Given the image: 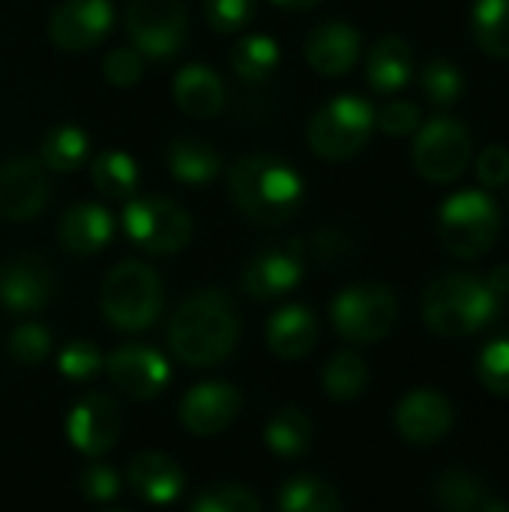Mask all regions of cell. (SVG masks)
Instances as JSON below:
<instances>
[{"label": "cell", "mask_w": 509, "mask_h": 512, "mask_svg": "<svg viewBox=\"0 0 509 512\" xmlns=\"http://www.w3.org/2000/svg\"><path fill=\"white\" fill-rule=\"evenodd\" d=\"M240 339V321L234 303L219 288H204L189 294L171 324H168V345L171 354L195 369H207L222 363Z\"/></svg>", "instance_id": "1"}, {"label": "cell", "mask_w": 509, "mask_h": 512, "mask_svg": "<svg viewBox=\"0 0 509 512\" xmlns=\"http://www.w3.org/2000/svg\"><path fill=\"white\" fill-rule=\"evenodd\" d=\"M228 189L234 207L255 225H279L291 219L303 201L300 174L270 153H252L234 162Z\"/></svg>", "instance_id": "2"}, {"label": "cell", "mask_w": 509, "mask_h": 512, "mask_svg": "<svg viewBox=\"0 0 509 512\" xmlns=\"http://www.w3.org/2000/svg\"><path fill=\"white\" fill-rule=\"evenodd\" d=\"M498 315V294L489 282L468 273H447L426 288L423 318L444 339H462L483 330Z\"/></svg>", "instance_id": "3"}, {"label": "cell", "mask_w": 509, "mask_h": 512, "mask_svg": "<svg viewBox=\"0 0 509 512\" xmlns=\"http://www.w3.org/2000/svg\"><path fill=\"white\" fill-rule=\"evenodd\" d=\"M99 306L114 330H147L162 312V282L153 267L141 261H123L105 276Z\"/></svg>", "instance_id": "4"}, {"label": "cell", "mask_w": 509, "mask_h": 512, "mask_svg": "<svg viewBox=\"0 0 509 512\" xmlns=\"http://www.w3.org/2000/svg\"><path fill=\"white\" fill-rule=\"evenodd\" d=\"M375 129V111L363 96H336L309 120V147L330 162L357 156Z\"/></svg>", "instance_id": "5"}, {"label": "cell", "mask_w": 509, "mask_h": 512, "mask_svg": "<svg viewBox=\"0 0 509 512\" xmlns=\"http://www.w3.org/2000/svg\"><path fill=\"white\" fill-rule=\"evenodd\" d=\"M441 243L456 258H483L501 234V210L498 204L477 189L459 192L447 198L438 216Z\"/></svg>", "instance_id": "6"}, {"label": "cell", "mask_w": 509, "mask_h": 512, "mask_svg": "<svg viewBox=\"0 0 509 512\" xmlns=\"http://www.w3.org/2000/svg\"><path fill=\"white\" fill-rule=\"evenodd\" d=\"M123 231L126 237L150 252V255H168L180 252L192 240V219L189 213L162 195H144L129 198L123 207Z\"/></svg>", "instance_id": "7"}, {"label": "cell", "mask_w": 509, "mask_h": 512, "mask_svg": "<svg viewBox=\"0 0 509 512\" xmlns=\"http://www.w3.org/2000/svg\"><path fill=\"white\" fill-rule=\"evenodd\" d=\"M333 327L339 330L342 339L354 345H369L384 339L399 315V303L393 288L366 282V285H351L333 300Z\"/></svg>", "instance_id": "8"}, {"label": "cell", "mask_w": 509, "mask_h": 512, "mask_svg": "<svg viewBox=\"0 0 509 512\" xmlns=\"http://www.w3.org/2000/svg\"><path fill=\"white\" fill-rule=\"evenodd\" d=\"M126 33L132 48L150 60L174 57L189 39V15L183 0H129Z\"/></svg>", "instance_id": "9"}, {"label": "cell", "mask_w": 509, "mask_h": 512, "mask_svg": "<svg viewBox=\"0 0 509 512\" xmlns=\"http://www.w3.org/2000/svg\"><path fill=\"white\" fill-rule=\"evenodd\" d=\"M474 141L462 120L435 117L414 138V165L432 183H453L471 165Z\"/></svg>", "instance_id": "10"}, {"label": "cell", "mask_w": 509, "mask_h": 512, "mask_svg": "<svg viewBox=\"0 0 509 512\" xmlns=\"http://www.w3.org/2000/svg\"><path fill=\"white\" fill-rule=\"evenodd\" d=\"M111 24L108 0H63L48 18V39L63 51H87L108 36Z\"/></svg>", "instance_id": "11"}, {"label": "cell", "mask_w": 509, "mask_h": 512, "mask_svg": "<svg viewBox=\"0 0 509 512\" xmlns=\"http://www.w3.org/2000/svg\"><path fill=\"white\" fill-rule=\"evenodd\" d=\"M66 435H69V444L78 453H84L90 459L105 456L108 450H114V444L123 435V417H120L117 402L108 399V396H102V393L84 396L69 411Z\"/></svg>", "instance_id": "12"}, {"label": "cell", "mask_w": 509, "mask_h": 512, "mask_svg": "<svg viewBox=\"0 0 509 512\" xmlns=\"http://www.w3.org/2000/svg\"><path fill=\"white\" fill-rule=\"evenodd\" d=\"M105 372L111 384L129 399H156L171 381L165 357L144 345H123L114 354H108Z\"/></svg>", "instance_id": "13"}, {"label": "cell", "mask_w": 509, "mask_h": 512, "mask_svg": "<svg viewBox=\"0 0 509 512\" xmlns=\"http://www.w3.org/2000/svg\"><path fill=\"white\" fill-rule=\"evenodd\" d=\"M51 183L39 159L18 156L0 165V216L9 222L33 219L48 201Z\"/></svg>", "instance_id": "14"}, {"label": "cell", "mask_w": 509, "mask_h": 512, "mask_svg": "<svg viewBox=\"0 0 509 512\" xmlns=\"http://www.w3.org/2000/svg\"><path fill=\"white\" fill-rule=\"evenodd\" d=\"M303 279V249L300 246H276L249 258L240 273V288L252 300H279L294 291Z\"/></svg>", "instance_id": "15"}, {"label": "cell", "mask_w": 509, "mask_h": 512, "mask_svg": "<svg viewBox=\"0 0 509 512\" xmlns=\"http://www.w3.org/2000/svg\"><path fill=\"white\" fill-rule=\"evenodd\" d=\"M243 408V396L222 381H204L192 387L180 402V423L186 432L210 438L225 432Z\"/></svg>", "instance_id": "16"}, {"label": "cell", "mask_w": 509, "mask_h": 512, "mask_svg": "<svg viewBox=\"0 0 509 512\" xmlns=\"http://www.w3.org/2000/svg\"><path fill=\"white\" fill-rule=\"evenodd\" d=\"M396 429L408 444L432 447L453 429V405L438 390H414L396 408Z\"/></svg>", "instance_id": "17"}, {"label": "cell", "mask_w": 509, "mask_h": 512, "mask_svg": "<svg viewBox=\"0 0 509 512\" xmlns=\"http://www.w3.org/2000/svg\"><path fill=\"white\" fill-rule=\"evenodd\" d=\"M54 297V273L39 258H15L0 270V303L9 312H39Z\"/></svg>", "instance_id": "18"}, {"label": "cell", "mask_w": 509, "mask_h": 512, "mask_svg": "<svg viewBox=\"0 0 509 512\" xmlns=\"http://www.w3.org/2000/svg\"><path fill=\"white\" fill-rule=\"evenodd\" d=\"M360 57V33L345 21H327L306 39V60L321 75H345Z\"/></svg>", "instance_id": "19"}, {"label": "cell", "mask_w": 509, "mask_h": 512, "mask_svg": "<svg viewBox=\"0 0 509 512\" xmlns=\"http://www.w3.org/2000/svg\"><path fill=\"white\" fill-rule=\"evenodd\" d=\"M126 483L147 504H171L183 492V471L165 453H138L126 468Z\"/></svg>", "instance_id": "20"}, {"label": "cell", "mask_w": 509, "mask_h": 512, "mask_svg": "<svg viewBox=\"0 0 509 512\" xmlns=\"http://www.w3.org/2000/svg\"><path fill=\"white\" fill-rule=\"evenodd\" d=\"M174 102L183 114L195 120H210L225 105V84L213 69L189 63L174 78Z\"/></svg>", "instance_id": "21"}, {"label": "cell", "mask_w": 509, "mask_h": 512, "mask_svg": "<svg viewBox=\"0 0 509 512\" xmlns=\"http://www.w3.org/2000/svg\"><path fill=\"white\" fill-rule=\"evenodd\" d=\"M114 234V219L105 207L81 201L69 207L60 219V243L75 255H96L108 246Z\"/></svg>", "instance_id": "22"}, {"label": "cell", "mask_w": 509, "mask_h": 512, "mask_svg": "<svg viewBox=\"0 0 509 512\" xmlns=\"http://www.w3.org/2000/svg\"><path fill=\"white\" fill-rule=\"evenodd\" d=\"M318 342V318L306 306H285L267 324V348L282 360L306 357Z\"/></svg>", "instance_id": "23"}, {"label": "cell", "mask_w": 509, "mask_h": 512, "mask_svg": "<svg viewBox=\"0 0 509 512\" xmlns=\"http://www.w3.org/2000/svg\"><path fill=\"white\" fill-rule=\"evenodd\" d=\"M411 72H414V51L402 36L390 33L372 45V51L366 57V78H369L372 90L393 93L411 81Z\"/></svg>", "instance_id": "24"}, {"label": "cell", "mask_w": 509, "mask_h": 512, "mask_svg": "<svg viewBox=\"0 0 509 512\" xmlns=\"http://www.w3.org/2000/svg\"><path fill=\"white\" fill-rule=\"evenodd\" d=\"M168 168H171V174L180 183H186V186H204V183H210L219 174L222 156H219V150L207 138L180 135L168 147Z\"/></svg>", "instance_id": "25"}, {"label": "cell", "mask_w": 509, "mask_h": 512, "mask_svg": "<svg viewBox=\"0 0 509 512\" xmlns=\"http://www.w3.org/2000/svg\"><path fill=\"white\" fill-rule=\"evenodd\" d=\"M93 186L108 201H129L138 186V165L123 150H105L90 165Z\"/></svg>", "instance_id": "26"}, {"label": "cell", "mask_w": 509, "mask_h": 512, "mask_svg": "<svg viewBox=\"0 0 509 512\" xmlns=\"http://www.w3.org/2000/svg\"><path fill=\"white\" fill-rule=\"evenodd\" d=\"M267 447L282 459H297L312 444V420L300 408H282L276 411L264 426Z\"/></svg>", "instance_id": "27"}, {"label": "cell", "mask_w": 509, "mask_h": 512, "mask_svg": "<svg viewBox=\"0 0 509 512\" xmlns=\"http://www.w3.org/2000/svg\"><path fill=\"white\" fill-rule=\"evenodd\" d=\"M432 498L441 510L450 512H471L480 510V504L489 498V486L465 471V468H453V471H444L435 486H432Z\"/></svg>", "instance_id": "28"}, {"label": "cell", "mask_w": 509, "mask_h": 512, "mask_svg": "<svg viewBox=\"0 0 509 512\" xmlns=\"http://www.w3.org/2000/svg\"><path fill=\"white\" fill-rule=\"evenodd\" d=\"M279 66V45L270 39V36H243L234 42L231 48V69L237 78L249 81V84H258V81H267Z\"/></svg>", "instance_id": "29"}, {"label": "cell", "mask_w": 509, "mask_h": 512, "mask_svg": "<svg viewBox=\"0 0 509 512\" xmlns=\"http://www.w3.org/2000/svg\"><path fill=\"white\" fill-rule=\"evenodd\" d=\"M87 153H90V141L81 126L60 123V126L48 129L42 138V165L57 174L81 168Z\"/></svg>", "instance_id": "30"}, {"label": "cell", "mask_w": 509, "mask_h": 512, "mask_svg": "<svg viewBox=\"0 0 509 512\" xmlns=\"http://www.w3.org/2000/svg\"><path fill=\"white\" fill-rule=\"evenodd\" d=\"M279 507L285 512H336L342 510V498L327 480L303 474L279 489Z\"/></svg>", "instance_id": "31"}, {"label": "cell", "mask_w": 509, "mask_h": 512, "mask_svg": "<svg viewBox=\"0 0 509 512\" xmlns=\"http://www.w3.org/2000/svg\"><path fill=\"white\" fill-rule=\"evenodd\" d=\"M321 384H324V393L336 402H351L357 399L366 384H369V366L360 354L354 351H339L330 357V363L324 366V375H321Z\"/></svg>", "instance_id": "32"}, {"label": "cell", "mask_w": 509, "mask_h": 512, "mask_svg": "<svg viewBox=\"0 0 509 512\" xmlns=\"http://www.w3.org/2000/svg\"><path fill=\"white\" fill-rule=\"evenodd\" d=\"M474 36L480 48L498 60L509 57V0H477Z\"/></svg>", "instance_id": "33"}, {"label": "cell", "mask_w": 509, "mask_h": 512, "mask_svg": "<svg viewBox=\"0 0 509 512\" xmlns=\"http://www.w3.org/2000/svg\"><path fill=\"white\" fill-rule=\"evenodd\" d=\"M420 87L426 93V99L435 105V108H447L459 99L462 93V72L444 60V57H435L423 66L420 72Z\"/></svg>", "instance_id": "34"}, {"label": "cell", "mask_w": 509, "mask_h": 512, "mask_svg": "<svg viewBox=\"0 0 509 512\" xmlns=\"http://www.w3.org/2000/svg\"><path fill=\"white\" fill-rule=\"evenodd\" d=\"M261 501L246 486H210L195 501L192 512H258Z\"/></svg>", "instance_id": "35"}, {"label": "cell", "mask_w": 509, "mask_h": 512, "mask_svg": "<svg viewBox=\"0 0 509 512\" xmlns=\"http://www.w3.org/2000/svg\"><path fill=\"white\" fill-rule=\"evenodd\" d=\"M57 369L63 378L69 381H90L99 375V369H105V360L99 354V348L93 342H69L60 354H57Z\"/></svg>", "instance_id": "36"}, {"label": "cell", "mask_w": 509, "mask_h": 512, "mask_svg": "<svg viewBox=\"0 0 509 512\" xmlns=\"http://www.w3.org/2000/svg\"><path fill=\"white\" fill-rule=\"evenodd\" d=\"M9 354L21 366H39L51 354V333L42 324H21L9 336Z\"/></svg>", "instance_id": "37"}, {"label": "cell", "mask_w": 509, "mask_h": 512, "mask_svg": "<svg viewBox=\"0 0 509 512\" xmlns=\"http://www.w3.org/2000/svg\"><path fill=\"white\" fill-rule=\"evenodd\" d=\"M480 381L486 390L509 396V336L489 342L480 354Z\"/></svg>", "instance_id": "38"}, {"label": "cell", "mask_w": 509, "mask_h": 512, "mask_svg": "<svg viewBox=\"0 0 509 512\" xmlns=\"http://www.w3.org/2000/svg\"><path fill=\"white\" fill-rule=\"evenodd\" d=\"M102 75L111 87H135L144 75V54L138 48H114L102 63Z\"/></svg>", "instance_id": "39"}, {"label": "cell", "mask_w": 509, "mask_h": 512, "mask_svg": "<svg viewBox=\"0 0 509 512\" xmlns=\"http://www.w3.org/2000/svg\"><path fill=\"white\" fill-rule=\"evenodd\" d=\"M255 0H204V15L213 30L219 33H237L252 18Z\"/></svg>", "instance_id": "40"}, {"label": "cell", "mask_w": 509, "mask_h": 512, "mask_svg": "<svg viewBox=\"0 0 509 512\" xmlns=\"http://www.w3.org/2000/svg\"><path fill=\"white\" fill-rule=\"evenodd\" d=\"M78 489L93 504L114 501L120 495V474L114 468H108V465H87L78 474Z\"/></svg>", "instance_id": "41"}, {"label": "cell", "mask_w": 509, "mask_h": 512, "mask_svg": "<svg viewBox=\"0 0 509 512\" xmlns=\"http://www.w3.org/2000/svg\"><path fill=\"white\" fill-rule=\"evenodd\" d=\"M375 120H378L381 132H387V135H411L420 129V108L408 99L387 102Z\"/></svg>", "instance_id": "42"}, {"label": "cell", "mask_w": 509, "mask_h": 512, "mask_svg": "<svg viewBox=\"0 0 509 512\" xmlns=\"http://www.w3.org/2000/svg\"><path fill=\"white\" fill-rule=\"evenodd\" d=\"M477 177L489 189H501L509 183V150L501 144H492L477 159Z\"/></svg>", "instance_id": "43"}, {"label": "cell", "mask_w": 509, "mask_h": 512, "mask_svg": "<svg viewBox=\"0 0 509 512\" xmlns=\"http://www.w3.org/2000/svg\"><path fill=\"white\" fill-rule=\"evenodd\" d=\"M312 252L321 258V261H336L339 255H345L348 249H351V243L339 234V231H333V228H324V231H318L315 237H312Z\"/></svg>", "instance_id": "44"}, {"label": "cell", "mask_w": 509, "mask_h": 512, "mask_svg": "<svg viewBox=\"0 0 509 512\" xmlns=\"http://www.w3.org/2000/svg\"><path fill=\"white\" fill-rule=\"evenodd\" d=\"M489 288H492L498 297H507L509 294V264H501V267H495V270H492V276H489Z\"/></svg>", "instance_id": "45"}, {"label": "cell", "mask_w": 509, "mask_h": 512, "mask_svg": "<svg viewBox=\"0 0 509 512\" xmlns=\"http://www.w3.org/2000/svg\"><path fill=\"white\" fill-rule=\"evenodd\" d=\"M276 6L282 9H294V12H306V9H315L321 0H273Z\"/></svg>", "instance_id": "46"}]
</instances>
